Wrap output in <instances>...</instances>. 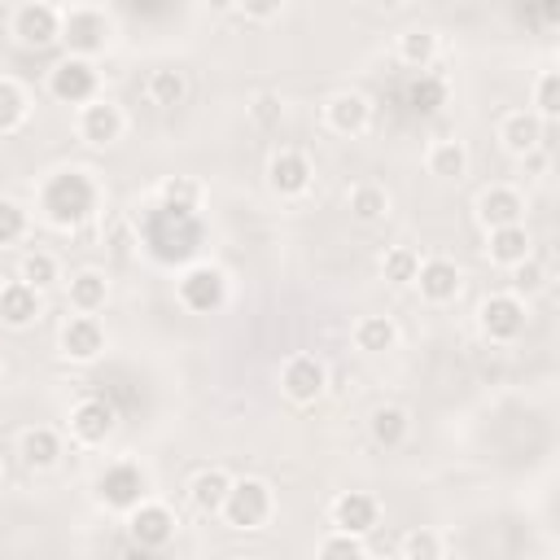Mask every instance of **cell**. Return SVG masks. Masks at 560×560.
<instances>
[{"label":"cell","instance_id":"6da1fadb","mask_svg":"<svg viewBox=\"0 0 560 560\" xmlns=\"http://www.w3.org/2000/svg\"><path fill=\"white\" fill-rule=\"evenodd\" d=\"M44 206H48V219L57 228H74L83 223L92 210H96V184L83 175V171H61L48 192H44Z\"/></svg>","mask_w":560,"mask_h":560},{"label":"cell","instance_id":"7a4b0ae2","mask_svg":"<svg viewBox=\"0 0 560 560\" xmlns=\"http://www.w3.org/2000/svg\"><path fill=\"white\" fill-rule=\"evenodd\" d=\"M271 512H276V494L262 477H232V490L219 512L232 529H262L271 521Z\"/></svg>","mask_w":560,"mask_h":560},{"label":"cell","instance_id":"3957f363","mask_svg":"<svg viewBox=\"0 0 560 560\" xmlns=\"http://www.w3.org/2000/svg\"><path fill=\"white\" fill-rule=\"evenodd\" d=\"M61 39H66L70 57H88L92 61V52L109 39L105 9H96V4H66L61 9Z\"/></svg>","mask_w":560,"mask_h":560},{"label":"cell","instance_id":"277c9868","mask_svg":"<svg viewBox=\"0 0 560 560\" xmlns=\"http://www.w3.org/2000/svg\"><path fill=\"white\" fill-rule=\"evenodd\" d=\"M96 83H101V74H96V66H92L88 57H61V61L48 70V92H52L57 101H66V105H88V101H96Z\"/></svg>","mask_w":560,"mask_h":560},{"label":"cell","instance_id":"5b68a950","mask_svg":"<svg viewBox=\"0 0 560 560\" xmlns=\"http://www.w3.org/2000/svg\"><path fill=\"white\" fill-rule=\"evenodd\" d=\"M13 35L18 44L26 48H48L61 39V4H44V0H31V4H18L13 9Z\"/></svg>","mask_w":560,"mask_h":560},{"label":"cell","instance_id":"8992f818","mask_svg":"<svg viewBox=\"0 0 560 560\" xmlns=\"http://www.w3.org/2000/svg\"><path fill=\"white\" fill-rule=\"evenodd\" d=\"M280 389H284L289 402L306 407L328 389V368L315 354H289L284 368H280Z\"/></svg>","mask_w":560,"mask_h":560},{"label":"cell","instance_id":"52a82bcc","mask_svg":"<svg viewBox=\"0 0 560 560\" xmlns=\"http://www.w3.org/2000/svg\"><path fill=\"white\" fill-rule=\"evenodd\" d=\"M122 131H127V114H122L109 96H96V101H88V105L79 109V136H83L88 144H96V149L118 144Z\"/></svg>","mask_w":560,"mask_h":560},{"label":"cell","instance_id":"ba28073f","mask_svg":"<svg viewBox=\"0 0 560 560\" xmlns=\"http://www.w3.org/2000/svg\"><path fill=\"white\" fill-rule=\"evenodd\" d=\"M481 332H486L490 341H499V346L516 341V337L525 332V302H521L516 293H494V298H486V306H481Z\"/></svg>","mask_w":560,"mask_h":560},{"label":"cell","instance_id":"9c48e42d","mask_svg":"<svg viewBox=\"0 0 560 560\" xmlns=\"http://www.w3.org/2000/svg\"><path fill=\"white\" fill-rule=\"evenodd\" d=\"M127 529H131V542L136 547L162 551L175 538V516H171L166 503H136L131 516H127Z\"/></svg>","mask_w":560,"mask_h":560},{"label":"cell","instance_id":"30bf717a","mask_svg":"<svg viewBox=\"0 0 560 560\" xmlns=\"http://www.w3.org/2000/svg\"><path fill=\"white\" fill-rule=\"evenodd\" d=\"M332 534H350V538H363L372 525H376V516H381V503L372 499V494H363V490H346V494H337L332 499Z\"/></svg>","mask_w":560,"mask_h":560},{"label":"cell","instance_id":"8fae6325","mask_svg":"<svg viewBox=\"0 0 560 560\" xmlns=\"http://www.w3.org/2000/svg\"><path fill=\"white\" fill-rule=\"evenodd\" d=\"M542 140H547V122H538L529 109H508V114L499 118V144H503L512 158L538 153Z\"/></svg>","mask_w":560,"mask_h":560},{"label":"cell","instance_id":"7c38bea8","mask_svg":"<svg viewBox=\"0 0 560 560\" xmlns=\"http://www.w3.org/2000/svg\"><path fill=\"white\" fill-rule=\"evenodd\" d=\"M105 350V328L96 315H70L61 324V354L74 363H92Z\"/></svg>","mask_w":560,"mask_h":560},{"label":"cell","instance_id":"4fadbf2b","mask_svg":"<svg viewBox=\"0 0 560 560\" xmlns=\"http://www.w3.org/2000/svg\"><path fill=\"white\" fill-rule=\"evenodd\" d=\"M70 433H74V442H83V446H105L109 433H114V407H109L105 398H83V402H74V411H70Z\"/></svg>","mask_w":560,"mask_h":560},{"label":"cell","instance_id":"5bb4252c","mask_svg":"<svg viewBox=\"0 0 560 560\" xmlns=\"http://www.w3.org/2000/svg\"><path fill=\"white\" fill-rule=\"evenodd\" d=\"M324 122H328V131L354 140V136L368 131L372 105H368V96H359V92H337V96H328V105H324Z\"/></svg>","mask_w":560,"mask_h":560},{"label":"cell","instance_id":"9a60e30c","mask_svg":"<svg viewBox=\"0 0 560 560\" xmlns=\"http://www.w3.org/2000/svg\"><path fill=\"white\" fill-rule=\"evenodd\" d=\"M521 214H525V197H521L512 184H490V188L477 197V219L486 223V232L512 228V223H521Z\"/></svg>","mask_w":560,"mask_h":560},{"label":"cell","instance_id":"2e32d148","mask_svg":"<svg viewBox=\"0 0 560 560\" xmlns=\"http://www.w3.org/2000/svg\"><path fill=\"white\" fill-rule=\"evenodd\" d=\"M416 284H420V298H424V302L442 306V302H455V298H459L464 276H459V267H455L451 258H424L420 271H416Z\"/></svg>","mask_w":560,"mask_h":560},{"label":"cell","instance_id":"e0dca14e","mask_svg":"<svg viewBox=\"0 0 560 560\" xmlns=\"http://www.w3.org/2000/svg\"><path fill=\"white\" fill-rule=\"evenodd\" d=\"M311 158L306 153H298V149H280L276 158H271V166H267V179H271V188L280 192V197H302L306 188H311Z\"/></svg>","mask_w":560,"mask_h":560},{"label":"cell","instance_id":"ac0fdd59","mask_svg":"<svg viewBox=\"0 0 560 560\" xmlns=\"http://www.w3.org/2000/svg\"><path fill=\"white\" fill-rule=\"evenodd\" d=\"M179 298H184V306H192V311H214V306H223V298H228V284H223V271H214V267H192L184 280H179Z\"/></svg>","mask_w":560,"mask_h":560},{"label":"cell","instance_id":"d6986e66","mask_svg":"<svg viewBox=\"0 0 560 560\" xmlns=\"http://www.w3.org/2000/svg\"><path fill=\"white\" fill-rule=\"evenodd\" d=\"M486 258L494 267H521L525 258H534V241H529V228L525 223H512V228H494L490 241H486Z\"/></svg>","mask_w":560,"mask_h":560},{"label":"cell","instance_id":"ffe728a7","mask_svg":"<svg viewBox=\"0 0 560 560\" xmlns=\"http://www.w3.org/2000/svg\"><path fill=\"white\" fill-rule=\"evenodd\" d=\"M39 311H44L39 289H31V284H22V280L0 284V319H4L9 328H26V324H35Z\"/></svg>","mask_w":560,"mask_h":560},{"label":"cell","instance_id":"44dd1931","mask_svg":"<svg viewBox=\"0 0 560 560\" xmlns=\"http://www.w3.org/2000/svg\"><path fill=\"white\" fill-rule=\"evenodd\" d=\"M228 490H232V472H228V468H201V472L188 481V499H192V508L206 512V516H219V512H223Z\"/></svg>","mask_w":560,"mask_h":560},{"label":"cell","instance_id":"7402d4cb","mask_svg":"<svg viewBox=\"0 0 560 560\" xmlns=\"http://www.w3.org/2000/svg\"><path fill=\"white\" fill-rule=\"evenodd\" d=\"M70 311L74 315H96V311H105V302H109V280L101 276V271H92V267H83V271H74L70 276Z\"/></svg>","mask_w":560,"mask_h":560},{"label":"cell","instance_id":"603a6c76","mask_svg":"<svg viewBox=\"0 0 560 560\" xmlns=\"http://www.w3.org/2000/svg\"><path fill=\"white\" fill-rule=\"evenodd\" d=\"M424 166L438 179H464L468 175V149H464V140H455V136L433 140L429 153H424Z\"/></svg>","mask_w":560,"mask_h":560},{"label":"cell","instance_id":"cb8c5ba5","mask_svg":"<svg viewBox=\"0 0 560 560\" xmlns=\"http://www.w3.org/2000/svg\"><path fill=\"white\" fill-rule=\"evenodd\" d=\"M101 499L114 508H136V503H144V477L131 464H118L101 477Z\"/></svg>","mask_w":560,"mask_h":560},{"label":"cell","instance_id":"d4e9b609","mask_svg":"<svg viewBox=\"0 0 560 560\" xmlns=\"http://www.w3.org/2000/svg\"><path fill=\"white\" fill-rule=\"evenodd\" d=\"M18 451H22V459H26L31 468H52V464L61 459V438H57V429L35 424V429H26V433H22Z\"/></svg>","mask_w":560,"mask_h":560},{"label":"cell","instance_id":"484cf974","mask_svg":"<svg viewBox=\"0 0 560 560\" xmlns=\"http://www.w3.org/2000/svg\"><path fill=\"white\" fill-rule=\"evenodd\" d=\"M398 57L411 66V70H429L433 61H438V31H429V26H411V31H402L398 35Z\"/></svg>","mask_w":560,"mask_h":560},{"label":"cell","instance_id":"4316f807","mask_svg":"<svg viewBox=\"0 0 560 560\" xmlns=\"http://www.w3.org/2000/svg\"><path fill=\"white\" fill-rule=\"evenodd\" d=\"M394 341H398V324H394L389 315H363V319L354 324V346H359L363 354L394 350Z\"/></svg>","mask_w":560,"mask_h":560},{"label":"cell","instance_id":"83f0119b","mask_svg":"<svg viewBox=\"0 0 560 560\" xmlns=\"http://www.w3.org/2000/svg\"><path fill=\"white\" fill-rule=\"evenodd\" d=\"M144 92H149V101H153V105L171 109V105H179V101L188 96V83H184V74H179L175 66H158V70H149Z\"/></svg>","mask_w":560,"mask_h":560},{"label":"cell","instance_id":"f1b7e54d","mask_svg":"<svg viewBox=\"0 0 560 560\" xmlns=\"http://www.w3.org/2000/svg\"><path fill=\"white\" fill-rule=\"evenodd\" d=\"M346 206H350V214H354L359 223H376V219L389 214V192H385L381 184H354V188L346 192Z\"/></svg>","mask_w":560,"mask_h":560},{"label":"cell","instance_id":"f546056e","mask_svg":"<svg viewBox=\"0 0 560 560\" xmlns=\"http://www.w3.org/2000/svg\"><path fill=\"white\" fill-rule=\"evenodd\" d=\"M368 429H372V442H381V446H402L407 433H411V420H407L402 407H376L372 420H368Z\"/></svg>","mask_w":560,"mask_h":560},{"label":"cell","instance_id":"4dcf8cb0","mask_svg":"<svg viewBox=\"0 0 560 560\" xmlns=\"http://www.w3.org/2000/svg\"><path fill=\"white\" fill-rule=\"evenodd\" d=\"M18 280L31 284V289H48V284H57V280H61V262H57V254H48V249H31V254L18 262Z\"/></svg>","mask_w":560,"mask_h":560},{"label":"cell","instance_id":"1f68e13d","mask_svg":"<svg viewBox=\"0 0 560 560\" xmlns=\"http://www.w3.org/2000/svg\"><path fill=\"white\" fill-rule=\"evenodd\" d=\"M538 122H556L560 118V70H538L534 79V109H529Z\"/></svg>","mask_w":560,"mask_h":560},{"label":"cell","instance_id":"d6a6232c","mask_svg":"<svg viewBox=\"0 0 560 560\" xmlns=\"http://www.w3.org/2000/svg\"><path fill=\"white\" fill-rule=\"evenodd\" d=\"M416 271H420V254H416L411 245H394V249H385V258H381V276H385L389 284H416Z\"/></svg>","mask_w":560,"mask_h":560},{"label":"cell","instance_id":"836d02e7","mask_svg":"<svg viewBox=\"0 0 560 560\" xmlns=\"http://www.w3.org/2000/svg\"><path fill=\"white\" fill-rule=\"evenodd\" d=\"M158 197H162V206H166L171 214H192V210H197V201H201V188H197L192 179L175 175V179H166V184L158 188Z\"/></svg>","mask_w":560,"mask_h":560},{"label":"cell","instance_id":"e575fe53","mask_svg":"<svg viewBox=\"0 0 560 560\" xmlns=\"http://www.w3.org/2000/svg\"><path fill=\"white\" fill-rule=\"evenodd\" d=\"M402 556L407 560H442V534L429 525H416L402 534Z\"/></svg>","mask_w":560,"mask_h":560},{"label":"cell","instance_id":"d590c367","mask_svg":"<svg viewBox=\"0 0 560 560\" xmlns=\"http://www.w3.org/2000/svg\"><path fill=\"white\" fill-rule=\"evenodd\" d=\"M22 118H26V96H22V88L0 74V136H4V131H18Z\"/></svg>","mask_w":560,"mask_h":560},{"label":"cell","instance_id":"8d00e7d4","mask_svg":"<svg viewBox=\"0 0 560 560\" xmlns=\"http://www.w3.org/2000/svg\"><path fill=\"white\" fill-rule=\"evenodd\" d=\"M26 228H31L26 210H22L18 201L0 197V245H13V241H22V236H26Z\"/></svg>","mask_w":560,"mask_h":560},{"label":"cell","instance_id":"74e56055","mask_svg":"<svg viewBox=\"0 0 560 560\" xmlns=\"http://www.w3.org/2000/svg\"><path fill=\"white\" fill-rule=\"evenodd\" d=\"M319 560H368V551H363V538L328 534V538L319 542Z\"/></svg>","mask_w":560,"mask_h":560},{"label":"cell","instance_id":"f35d334b","mask_svg":"<svg viewBox=\"0 0 560 560\" xmlns=\"http://www.w3.org/2000/svg\"><path fill=\"white\" fill-rule=\"evenodd\" d=\"M542 280H547V271H542L538 258H525L521 267H512V293H516V298H521V293H538Z\"/></svg>","mask_w":560,"mask_h":560},{"label":"cell","instance_id":"ab89813d","mask_svg":"<svg viewBox=\"0 0 560 560\" xmlns=\"http://www.w3.org/2000/svg\"><path fill=\"white\" fill-rule=\"evenodd\" d=\"M438 101H442V88H438L429 74H420V83L411 88V109L429 114V109H438Z\"/></svg>","mask_w":560,"mask_h":560},{"label":"cell","instance_id":"60d3db41","mask_svg":"<svg viewBox=\"0 0 560 560\" xmlns=\"http://www.w3.org/2000/svg\"><path fill=\"white\" fill-rule=\"evenodd\" d=\"M280 96L276 92H258L254 96V105H249V114H254V122H262V127H271V122H280Z\"/></svg>","mask_w":560,"mask_h":560},{"label":"cell","instance_id":"b9f144b4","mask_svg":"<svg viewBox=\"0 0 560 560\" xmlns=\"http://www.w3.org/2000/svg\"><path fill=\"white\" fill-rule=\"evenodd\" d=\"M122 560H158V551H149V547H136V542H127Z\"/></svg>","mask_w":560,"mask_h":560},{"label":"cell","instance_id":"7bdbcfd3","mask_svg":"<svg viewBox=\"0 0 560 560\" xmlns=\"http://www.w3.org/2000/svg\"><path fill=\"white\" fill-rule=\"evenodd\" d=\"M0 376H4V363H0Z\"/></svg>","mask_w":560,"mask_h":560}]
</instances>
